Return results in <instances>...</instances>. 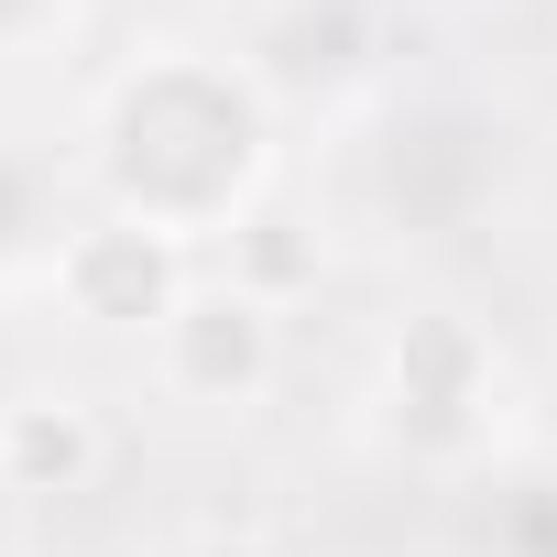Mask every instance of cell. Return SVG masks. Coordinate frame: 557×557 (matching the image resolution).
Returning a JSON list of instances; mask_svg holds the SVG:
<instances>
[{
	"label": "cell",
	"mask_w": 557,
	"mask_h": 557,
	"mask_svg": "<svg viewBox=\"0 0 557 557\" xmlns=\"http://www.w3.org/2000/svg\"><path fill=\"white\" fill-rule=\"evenodd\" d=\"M240 175H251V110H240L230 77L153 66V77L121 88V110H110V186H121L132 230L175 240V230L219 219L240 197Z\"/></svg>",
	"instance_id": "1"
},
{
	"label": "cell",
	"mask_w": 557,
	"mask_h": 557,
	"mask_svg": "<svg viewBox=\"0 0 557 557\" xmlns=\"http://www.w3.org/2000/svg\"><path fill=\"white\" fill-rule=\"evenodd\" d=\"M77 296L99 307V318H143V307H164V230H132V219H110V230H88L77 240Z\"/></svg>",
	"instance_id": "2"
},
{
	"label": "cell",
	"mask_w": 557,
	"mask_h": 557,
	"mask_svg": "<svg viewBox=\"0 0 557 557\" xmlns=\"http://www.w3.org/2000/svg\"><path fill=\"white\" fill-rule=\"evenodd\" d=\"M12 240H23V175L0 164V251H12Z\"/></svg>",
	"instance_id": "3"
},
{
	"label": "cell",
	"mask_w": 557,
	"mask_h": 557,
	"mask_svg": "<svg viewBox=\"0 0 557 557\" xmlns=\"http://www.w3.org/2000/svg\"><path fill=\"white\" fill-rule=\"evenodd\" d=\"M23 12H34V0H0V34H12V23H23Z\"/></svg>",
	"instance_id": "4"
}]
</instances>
